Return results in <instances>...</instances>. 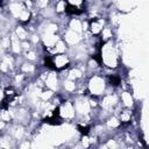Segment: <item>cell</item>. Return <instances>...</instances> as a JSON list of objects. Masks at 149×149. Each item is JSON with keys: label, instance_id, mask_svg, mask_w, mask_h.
Instances as JSON below:
<instances>
[{"label": "cell", "instance_id": "cell-13", "mask_svg": "<svg viewBox=\"0 0 149 149\" xmlns=\"http://www.w3.org/2000/svg\"><path fill=\"white\" fill-rule=\"evenodd\" d=\"M20 72H22L23 74H35L37 72V66L34 64V62H29V61H23L20 66H19Z\"/></svg>", "mask_w": 149, "mask_h": 149}, {"label": "cell", "instance_id": "cell-18", "mask_svg": "<svg viewBox=\"0 0 149 149\" xmlns=\"http://www.w3.org/2000/svg\"><path fill=\"white\" fill-rule=\"evenodd\" d=\"M68 28L71 30H74L77 33L83 34V20L78 17H72L68 21Z\"/></svg>", "mask_w": 149, "mask_h": 149}, {"label": "cell", "instance_id": "cell-11", "mask_svg": "<svg viewBox=\"0 0 149 149\" xmlns=\"http://www.w3.org/2000/svg\"><path fill=\"white\" fill-rule=\"evenodd\" d=\"M76 81H81L84 78V70L80 66H70L68 69V77Z\"/></svg>", "mask_w": 149, "mask_h": 149}, {"label": "cell", "instance_id": "cell-23", "mask_svg": "<svg viewBox=\"0 0 149 149\" xmlns=\"http://www.w3.org/2000/svg\"><path fill=\"white\" fill-rule=\"evenodd\" d=\"M5 101V93H3V87L0 86V106H2Z\"/></svg>", "mask_w": 149, "mask_h": 149}, {"label": "cell", "instance_id": "cell-7", "mask_svg": "<svg viewBox=\"0 0 149 149\" xmlns=\"http://www.w3.org/2000/svg\"><path fill=\"white\" fill-rule=\"evenodd\" d=\"M105 26L106 20L104 17H93L88 20V33L93 36H99Z\"/></svg>", "mask_w": 149, "mask_h": 149}, {"label": "cell", "instance_id": "cell-9", "mask_svg": "<svg viewBox=\"0 0 149 149\" xmlns=\"http://www.w3.org/2000/svg\"><path fill=\"white\" fill-rule=\"evenodd\" d=\"M24 8H27V7L24 6L23 1H10L8 5V13L10 14V16L13 19L17 20Z\"/></svg>", "mask_w": 149, "mask_h": 149}, {"label": "cell", "instance_id": "cell-5", "mask_svg": "<svg viewBox=\"0 0 149 149\" xmlns=\"http://www.w3.org/2000/svg\"><path fill=\"white\" fill-rule=\"evenodd\" d=\"M44 87L54 91L59 92L61 90V79L58 76V71L56 70H49L45 78H44Z\"/></svg>", "mask_w": 149, "mask_h": 149}, {"label": "cell", "instance_id": "cell-16", "mask_svg": "<svg viewBox=\"0 0 149 149\" xmlns=\"http://www.w3.org/2000/svg\"><path fill=\"white\" fill-rule=\"evenodd\" d=\"M121 126V122H120V120H119V118H118V115L116 114H109L107 118H106V121H105V127L107 128V129H118L119 127Z\"/></svg>", "mask_w": 149, "mask_h": 149}, {"label": "cell", "instance_id": "cell-21", "mask_svg": "<svg viewBox=\"0 0 149 149\" xmlns=\"http://www.w3.org/2000/svg\"><path fill=\"white\" fill-rule=\"evenodd\" d=\"M69 7H77L80 9H84L85 7V0H65Z\"/></svg>", "mask_w": 149, "mask_h": 149}, {"label": "cell", "instance_id": "cell-22", "mask_svg": "<svg viewBox=\"0 0 149 149\" xmlns=\"http://www.w3.org/2000/svg\"><path fill=\"white\" fill-rule=\"evenodd\" d=\"M120 144L118 143V141L115 140V139H109V140H107V142H106V147H108V148H118Z\"/></svg>", "mask_w": 149, "mask_h": 149}, {"label": "cell", "instance_id": "cell-1", "mask_svg": "<svg viewBox=\"0 0 149 149\" xmlns=\"http://www.w3.org/2000/svg\"><path fill=\"white\" fill-rule=\"evenodd\" d=\"M99 56L100 63L108 69L114 70L120 65V52L113 40L101 43L99 49Z\"/></svg>", "mask_w": 149, "mask_h": 149}, {"label": "cell", "instance_id": "cell-17", "mask_svg": "<svg viewBox=\"0 0 149 149\" xmlns=\"http://www.w3.org/2000/svg\"><path fill=\"white\" fill-rule=\"evenodd\" d=\"M13 33L16 35V37H17L20 41L28 40V37H29V35H30L29 29H27V28H26V27H24L22 23H21V24H19V26H16Z\"/></svg>", "mask_w": 149, "mask_h": 149}, {"label": "cell", "instance_id": "cell-10", "mask_svg": "<svg viewBox=\"0 0 149 149\" xmlns=\"http://www.w3.org/2000/svg\"><path fill=\"white\" fill-rule=\"evenodd\" d=\"M78 86H79V81L72 80L70 78H65V79L61 80V88L64 92H66L68 94H74Z\"/></svg>", "mask_w": 149, "mask_h": 149}, {"label": "cell", "instance_id": "cell-12", "mask_svg": "<svg viewBox=\"0 0 149 149\" xmlns=\"http://www.w3.org/2000/svg\"><path fill=\"white\" fill-rule=\"evenodd\" d=\"M119 100L122 104V107H128V108H133L135 105V100L133 94L129 91H122L119 95Z\"/></svg>", "mask_w": 149, "mask_h": 149}, {"label": "cell", "instance_id": "cell-6", "mask_svg": "<svg viewBox=\"0 0 149 149\" xmlns=\"http://www.w3.org/2000/svg\"><path fill=\"white\" fill-rule=\"evenodd\" d=\"M61 37L64 40V42L68 44L69 48H72L74 45H78L81 41H83V34L77 33L74 30H71L69 28H66L62 34Z\"/></svg>", "mask_w": 149, "mask_h": 149}, {"label": "cell", "instance_id": "cell-19", "mask_svg": "<svg viewBox=\"0 0 149 149\" xmlns=\"http://www.w3.org/2000/svg\"><path fill=\"white\" fill-rule=\"evenodd\" d=\"M54 9L56 15H64L66 14V8H68V3L65 0H56L52 2Z\"/></svg>", "mask_w": 149, "mask_h": 149}, {"label": "cell", "instance_id": "cell-8", "mask_svg": "<svg viewBox=\"0 0 149 149\" xmlns=\"http://www.w3.org/2000/svg\"><path fill=\"white\" fill-rule=\"evenodd\" d=\"M40 37H41V44L42 47L48 50L50 48H52L56 42L61 38V35L59 34H54V33H42L40 34Z\"/></svg>", "mask_w": 149, "mask_h": 149}, {"label": "cell", "instance_id": "cell-24", "mask_svg": "<svg viewBox=\"0 0 149 149\" xmlns=\"http://www.w3.org/2000/svg\"><path fill=\"white\" fill-rule=\"evenodd\" d=\"M54 1H56V0H51V2H54Z\"/></svg>", "mask_w": 149, "mask_h": 149}, {"label": "cell", "instance_id": "cell-14", "mask_svg": "<svg viewBox=\"0 0 149 149\" xmlns=\"http://www.w3.org/2000/svg\"><path fill=\"white\" fill-rule=\"evenodd\" d=\"M121 125H127L132 121L133 119V109L132 108H128V107H123L119 111V113L116 114Z\"/></svg>", "mask_w": 149, "mask_h": 149}, {"label": "cell", "instance_id": "cell-4", "mask_svg": "<svg viewBox=\"0 0 149 149\" xmlns=\"http://www.w3.org/2000/svg\"><path fill=\"white\" fill-rule=\"evenodd\" d=\"M50 63H51V69L52 70H56V71L65 70V69L71 66V57L66 52L55 54V55L50 56Z\"/></svg>", "mask_w": 149, "mask_h": 149}, {"label": "cell", "instance_id": "cell-20", "mask_svg": "<svg viewBox=\"0 0 149 149\" xmlns=\"http://www.w3.org/2000/svg\"><path fill=\"white\" fill-rule=\"evenodd\" d=\"M51 0H34V5H35V9H44L45 7H48L49 5H51Z\"/></svg>", "mask_w": 149, "mask_h": 149}, {"label": "cell", "instance_id": "cell-2", "mask_svg": "<svg viewBox=\"0 0 149 149\" xmlns=\"http://www.w3.org/2000/svg\"><path fill=\"white\" fill-rule=\"evenodd\" d=\"M107 87H108V85H107L106 78L104 76H101L100 73L91 74L86 81V88H87L88 95L100 98L101 95H104L106 93Z\"/></svg>", "mask_w": 149, "mask_h": 149}, {"label": "cell", "instance_id": "cell-3", "mask_svg": "<svg viewBox=\"0 0 149 149\" xmlns=\"http://www.w3.org/2000/svg\"><path fill=\"white\" fill-rule=\"evenodd\" d=\"M57 114L63 121H72L76 119V109L73 106V101L70 99H64L59 106L57 107Z\"/></svg>", "mask_w": 149, "mask_h": 149}, {"label": "cell", "instance_id": "cell-15", "mask_svg": "<svg viewBox=\"0 0 149 149\" xmlns=\"http://www.w3.org/2000/svg\"><path fill=\"white\" fill-rule=\"evenodd\" d=\"M10 37V54H13L14 56H19L21 52H22V49H21V41L16 37V35L14 33H12L9 35Z\"/></svg>", "mask_w": 149, "mask_h": 149}]
</instances>
